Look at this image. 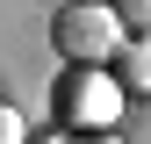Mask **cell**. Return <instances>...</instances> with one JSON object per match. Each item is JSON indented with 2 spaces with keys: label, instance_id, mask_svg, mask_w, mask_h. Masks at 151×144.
<instances>
[{
  "label": "cell",
  "instance_id": "cell-6",
  "mask_svg": "<svg viewBox=\"0 0 151 144\" xmlns=\"http://www.w3.org/2000/svg\"><path fill=\"white\" fill-rule=\"evenodd\" d=\"M86 144H122V137H115V130H93V137H86Z\"/></svg>",
  "mask_w": 151,
  "mask_h": 144
},
{
  "label": "cell",
  "instance_id": "cell-2",
  "mask_svg": "<svg viewBox=\"0 0 151 144\" xmlns=\"http://www.w3.org/2000/svg\"><path fill=\"white\" fill-rule=\"evenodd\" d=\"M129 22L115 14V0H65V14L50 22V43H58L65 65H115Z\"/></svg>",
  "mask_w": 151,
  "mask_h": 144
},
{
  "label": "cell",
  "instance_id": "cell-4",
  "mask_svg": "<svg viewBox=\"0 0 151 144\" xmlns=\"http://www.w3.org/2000/svg\"><path fill=\"white\" fill-rule=\"evenodd\" d=\"M115 14L129 22V36H151V0H115Z\"/></svg>",
  "mask_w": 151,
  "mask_h": 144
},
{
  "label": "cell",
  "instance_id": "cell-5",
  "mask_svg": "<svg viewBox=\"0 0 151 144\" xmlns=\"http://www.w3.org/2000/svg\"><path fill=\"white\" fill-rule=\"evenodd\" d=\"M0 144H29V122L14 115V108H0Z\"/></svg>",
  "mask_w": 151,
  "mask_h": 144
},
{
  "label": "cell",
  "instance_id": "cell-7",
  "mask_svg": "<svg viewBox=\"0 0 151 144\" xmlns=\"http://www.w3.org/2000/svg\"><path fill=\"white\" fill-rule=\"evenodd\" d=\"M50 144H86V137H72V130H58V137H50Z\"/></svg>",
  "mask_w": 151,
  "mask_h": 144
},
{
  "label": "cell",
  "instance_id": "cell-3",
  "mask_svg": "<svg viewBox=\"0 0 151 144\" xmlns=\"http://www.w3.org/2000/svg\"><path fill=\"white\" fill-rule=\"evenodd\" d=\"M115 79L129 86V94H151V36H122V50H115Z\"/></svg>",
  "mask_w": 151,
  "mask_h": 144
},
{
  "label": "cell",
  "instance_id": "cell-1",
  "mask_svg": "<svg viewBox=\"0 0 151 144\" xmlns=\"http://www.w3.org/2000/svg\"><path fill=\"white\" fill-rule=\"evenodd\" d=\"M122 94L129 86L115 79V65H72V72H58V86H50V122L72 130V137L115 130L122 122Z\"/></svg>",
  "mask_w": 151,
  "mask_h": 144
}]
</instances>
